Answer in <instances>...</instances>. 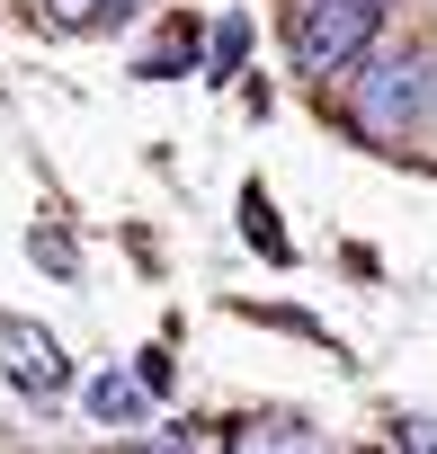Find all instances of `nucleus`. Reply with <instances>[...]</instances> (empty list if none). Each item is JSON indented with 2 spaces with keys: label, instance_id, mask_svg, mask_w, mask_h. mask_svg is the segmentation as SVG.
Masks as SVG:
<instances>
[{
  "label": "nucleus",
  "instance_id": "4",
  "mask_svg": "<svg viewBox=\"0 0 437 454\" xmlns=\"http://www.w3.org/2000/svg\"><path fill=\"white\" fill-rule=\"evenodd\" d=\"M233 454H322V436L304 419H250V427H233Z\"/></svg>",
  "mask_w": 437,
  "mask_h": 454
},
{
  "label": "nucleus",
  "instance_id": "3",
  "mask_svg": "<svg viewBox=\"0 0 437 454\" xmlns=\"http://www.w3.org/2000/svg\"><path fill=\"white\" fill-rule=\"evenodd\" d=\"M0 365H10L28 392H63L72 383V365H63V348H54L45 321H0Z\"/></svg>",
  "mask_w": 437,
  "mask_h": 454
},
{
  "label": "nucleus",
  "instance_id": "1",
  "mask_svg": "<svg viewBox=\"0 0 437 454\" xmlns=\"http://www.w3.org/2000/svg\"><path fill=\"white\" fill-rule=\"evenodd\" d=\"M428 107H437V63H428V54H384V63H366V81H357V134L410 143V134L428 125Z\"/></svg>",
  "mask_w": 437,
  "mask_h": 454
},
{
  "label": "nucleus",
  "instance_id": "8",
  "mask_svg": "<svg viewBox=\"0 0 437 454\" xmlns=\"http://www.w3.org/2000/svg\"><path fill=\"white\" fill-rule=\"evenodd\" d=\"M90 410H99V419H134V410H143V392H134L125 374H107V383H90Z\"/></svg>",
  "mask_w": 437,
  "mask_h": 454
},
{
  "label": "nucleus",
  "instance_id": "2",
  "mask_svg": "<svg viewBox=\"0 0 437 454\" xmlns=\"http://www.w3.org/2000/svg\"><path fill=\"white\" fill-rule=\"evenodd\" d=\"M384 27V0H304V19H295V72L304 81H330L348 72Z\"/></svg>",
  "mask_w": 437,
  "mask_h": 454
},
{
  "label": "nucleus",
  "instance_id": "10",
  "mask_svg": "<svg viewBox=\"0 0 437 454\" xmlns=\"http://www.w3.org/2000/svg\"><path fill=\"white\" fill-rule=\"evenodd\" d=\"M36 259H45V268H54V277H72V268H81V250H72V241H63V232H36Z\"/></svg>",
  "mask_w": 437,
  "mask_h": 454
},
{
  "label": "nucleus",
  "instance_id": "12",
  "mask_svg": "<svg viewBox=\"0 0 437 454\" xmlns=\"http://www.w3.org/2000/svg\"><path fill=\"white\" fill-rule=\"evenodd\" d=\"M401 445H410V454H437V427H428V419H401Z\"/></svg>",
  "mask_w": 437,
  "mask_h": 454
},
{
  "label": "nucleus",
  "instance_id": "11",
  "mask_svg": "<svg viewBox=\"0 0 437 454\" xmlns=\"http://www.w3.org/2000/svg\"><path fill=\"white\" fill-rule=\"evenodd\" d=\"M134 383H143V392H170V356L143 348V356H134Z\"/></svg>",
  "mask_w": 437,
  "mask_h": 454
},
{
  "label": "nucleus",
  "instance_id": "5",
  "mask_svg": "<svg viewBox=\"0 0 437 454\" xmlns=\"http://www.w3.org/2000/svg\"><path fill=\"white\" fill-rule=\"evenodd\" d=\"M242 232L259 241V259H295V241L277 232V214H268V187H242Z\"/></svg>",
  "mask_w": 437,
  "mask_h": 454
},
{
  "label": "nucleus",
  "instance_id": "13",
  "mask_svg": "<svg viewBox=\"0 0 437 454\" xmlns=\"http://www.w3.org/2000/svg\"><path fill=\"white\" fill-rule=\"evenodd\" d=\"M152 454H187V445H152Z\"/></svg>",
  "mask_w": 437,
  "mask_h": 454
},
{
  "label": "nucleus",
  "instance_id": "9",
  "mask_svg": "<svg viewBox=\"0 0 437 454\" xmlns=\"http://www.w3.org/2000/svg\"><path fill=\"white\" fill-rule=\"evenodd\" d=\"M45 10H54V27H107L116 0H45Z\"/></svg>",
  "mask_w": 437,
  "mask_h": 454
},
{
  "label": "nucleus",
  "instance_id": "7",
  "mask_svg": "<svg viewBox=\"0 0 437 454\" xmlns=\"http://www.w3.org/2000/svg\"><path fill=\"white\" fill-rule=\"evenodd\" d=\"M242 54H250V19H224V27H214V81H233Z\"/></svg>",
  "mask_w": 437,
  "mask_h": 454
},
{
  "label": "nucleus",
  "instance_id": "6",
  "mask_svg": "<svg viewBox=\"0 0 437 454\" xmlns=\"http://www.w3.org/2000/svg\"><path fill=\"white\" fill-rule=\"evenodd\" d=\"M187 54H196V27H187V19H170V27H161V36L143 45V72H152V81H170V72H179Z\"/></svg>",
  "mask_w": 437,
  "mask_h": 454
}]
</instances>
